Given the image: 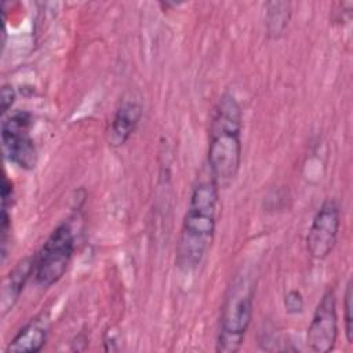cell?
<instances>
[{"label":"cell","instance_id":"cell-1","mask_svg":"<svg viewBox=\"0 0 353 353\" xmlns=\"http://www.w3.org/2000/svg\"><path fill=\"white\" fill-rule=\"evenodd\" d=\"M218 203L219 186L211 176L194 185L175 251V263L181 270H196L211 248L216 229Z\"/></svg>","mask_w":353,"mask_h":353},{"label":"cell","instance_id":"cell-2","mask_svg":"<svg viewBox=\"0 0 353 353\" xmlns=\"http://www.w3.org/2000/svg\"><path fill=\"white\" fill-rule=\"evenodd\" d=\"M243 112L234 95L222 94L212 108L208 127L207 163L210 176L221 188L236 179L241 165Z\"/></svg>","mask_w":353,"mask_h":353},{"label":"cell","instance_id":"cell-3","mask_svg":"<svg viewBox=\"0 0 353 353\" xmlns=\"http://www.w3.org/2000/svg\"><path fill=\"white\" fill-rule=\"evenodd\" d=\"M254 312V288L247 277L236 276L228 288L219 319L215 350L236 353L243 346Z\"/></svg>","mask_w":353,"mask_h":353},{"label":"cell","instance_id":"cell-4","mask_svg":"<svg viewBox=\"0 0 353 353\" xmlns=\"http://www.w3.org/2000/svg\"><path fill=\"white\" fill-rule=\"evenodd\" d=\"M76 250V233L70 221L61 222L34 255L33 279L40 288L57 284L66 273Z\"/></svg>","mask_w":353,"mask_h":353},{"label":"cell","instance_id":"cell-5","mask_svg":"<svg viewBox=\"0 0 353 353\" xmlns=\"http://www.w3.org/2000/svg\"><path fill=\"white\" fill-rule=\"evenodd\" d=\"M30 113L15 110L3 117L0 128L6 157L23 170H33L37 164V149L30 137Z\"/></svg>","mask_w":353,"mask_h":353},{"label":"cell","instance_id":"cell-6","mask_svg":"<svg viewBox=\"0 0 353 353\" xmlns=\"http://www.w3.org/2000/svg\"><path fill=\"white\" fill-rule=\"evenodd\" d=\"M341 228V210L334 199H325L316 211L306 237L312 258L325 259L334 250Z\"/></svg>","mask_w":353,"mask_h":353},{"label":"cell","instance_id":"cell-7","mask_svg":"<svg viewBox=\"0 0 353 353\" xmlns=\"http://www.w3.org/2000/svg\"><path fill=\"white\" fill-rule=\"evenodd\" d=\"M338 339V312L336 296L328 288L320 298L310 324L307 327V347L316 353H328L335 347Z\"/></svg>","mask_w":353,"mask_h":353},{"label":"cell","instance_id":"cell-8","mask_svg":"<svg viewBox=\"0 0 353 353\" xmlns=\"http://www.w3.org/2000/svg\"><path fill=\"white\" fill-rule=\"evenodd\" d=\"M51 319L46 312L30 319L10 341L6 353H37L47 343Z\"/></svg>","mask_w":353,"mask_h":353},{"label":"cell","instance_id":"cell-9","mask_svg":"<svg viewBox=\"0 0 353 353\" xmlns=\"http://www.w3.org/2000/svg\"><path fill=\"white\" fill-rule=\"evenodd\" d=\"M141 117L142 105L137 99H123L109 124V143L112 146H123L137 130Z\"/></svg>","mask_w":353,"mask_h":353},{"label":"cell","instance_id":"cell-10","mask_svg":"<svg viewBox=\"0 0 353 353\" xmlns=\"http://www.w3.org/2000/svg\"><path fill=\"white\" fill-rule=\"evenodd\" d=\"M33 256L21 259L3 279L0 292V316L4 317L17 305L28 279L33 274Z\"/></svg>","mask_w":353,"mask_h":353},{"label":"cell","instance_id":"cell-11","mask_svg":"<svg viewBox=\"0 0 353 353\" xmlns=\"http://www.w3.org/2000/svg\"><path fill=\"white\" fill-rule=\"evenodd\" d=\"M292 8L288 1H268L265 4V28L272 39H279L287 29Z\"/></svg>","mask_w":353,"mask_h":353},{"label":"cell","instance_id":"cell-12","mask_svg":"<svg viewBox=\"0 0 353 353\" xmlns=\"http://www.w3.org/2000/svg\"><path fill=\"white\" fill-rule=\"evenodd\" d=\"M343 321H345V335L346 341L353 343V281L352 279L346 284L345 299H343Z\"/></svg>","mask_w":353,"mask_h":353},{"label":"cell","instance_id":"cell-13","mask_svg":"<svg viewBox=\"0 0 353 353\" xmlns=\"http://www.w3.org/2000/svg\"><path fill=\"white\" fill-rule=\"evenodd\" d=\"M305 301L298 290H290L284 296V309L288 314H299L303 312Z\"/></svg>","mask_w":353,"mask_h":353},{"label":"cell","instance_id":"cell-14","mask_svg":"<svg viewBox=\"0 0 353 353\" xmlns=\"http://www.w3.org/2000/svg\"><path fill=\"white\" fill-rule=\"evenodd\" d=\"M15 90L11 84H4L1 87V92H0V102H1V116L4 117L7 114V112L10 110V108L12 106L14 101H15Z\"/></svg>","mask_w":353,"mask_h":353}]
</instances>
